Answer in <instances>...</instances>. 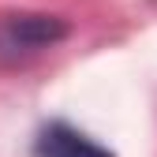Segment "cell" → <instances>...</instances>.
I'll list each match as a JSON object with an SVG mask.
<instances>
[{
    "mask_svg": "<svg viewBox=\"0 0 157 157\" xmlns=\"http://www.w3.org/2000/svg\"><path fill=\"white\" fill-rule=\"evenodd\" d=\"M71 37V23L64 15L49 11H15L0 19V60H19L56 49L60 41Z\"/></svg>",
    "mask_w": 157,
    "mask_h": 157,
    "instance_id": "6da1fadb",
    "label": "cell"
},
{
    "mask_svg": "<svg viewBox=\"0 0 157 157\" xmlns=\"http://www.w3.org/2000/svg\"><path fill=\"white\" fill-rule=\"evenodd\" d=\"M34 157H116V153L67 120H49L34 135Z\"/></svg>",
    "mask_w": 157,
    "mask_h": 157,
    "instance_id": "7a4b0ae2",
    "label": "cell"
}]
</instances>
